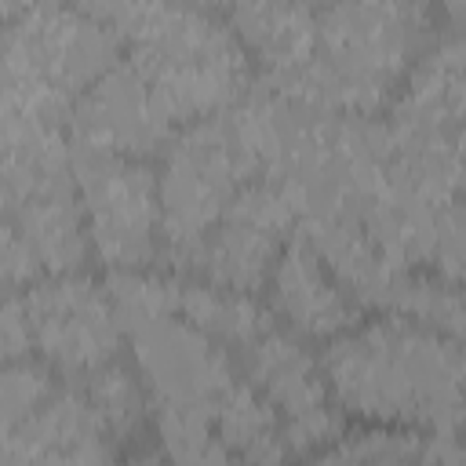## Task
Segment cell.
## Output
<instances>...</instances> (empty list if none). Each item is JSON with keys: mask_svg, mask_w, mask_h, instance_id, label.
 Wrapping results in <instances>:
<instances>
[{"mask_svg": "<svg viewBox=\"0 0 466 466\" xmlns=\"http://www.w3.org/2000/svg\"><path fill=\"white\" fill-rule=\"evenodd\" d=\"M320 368L353 422L466 433V342L404 313L357 320L324 342Z\"/></svg>", "mask_w": 466, "mask_h": 466, "instance_id": "1", "label": "cell"}, {"mask_svg": "<svg viewBox=\"0 0 466 466\" xmlns=\"http://www.w3.org/2000/svg\"><path fill=\"white\" fill-rule=\"evenodd\" d=\"M248 153L240 149L226 113L186 124L164 146L160 164V258L182 269L189 251L222 222L233 197L255 182Z\"/></svg>", "mask_w": 466, "mask_h": 466, "instance_id": "2", "label": "cell"}, {"mask_svg": "<svg viewBox=\"0 0 466 466\" xmlns=\"http://www.w3.org/2000/svg\"><path fill=\"white\" fill-rule=\"evenodd\" d=\"M87 240L109 269H146L160 258V182L138 157L73 146Z\"/></svg>", "mask_w": 466, "mask_h": 466, "instance_id": "3", "label": "cell"}, {"mask_svg": "<svg viewBox=\"0 0 466 466\" xmlns=\"http://www.w3.org/2000/svg\"><path fill=\"white\" fill-rule=\"evenodd\" d=\"M124 33L66 0H33L11 18L4 66H15L55 95L76 106V98L120 66Z\"/></svg>", "mask_w": 466, "mask_h": 466, "instance_id": "4", "label": "cell"}, {"mask_svg": "<svg viewBox=\"0 0 466 466\" xmlns=\"http://www.w3.org/2000/svg\"><path fill=\"white\" fill-rule=\"evenodd\" d=\"M237 368L277 408L288 455L317 459L331 441L342 437L350 415L335 404L320 357H313L309 342L299 335L273 324L237 353Z\"/></svg>", "mask_w": 466, "mask_h": 466, "instance_id": "5", "label": "cell"}, {"mask_svg": "<svg viewBox=\"0 0 466 466\" xmlns=\"http://www.w3.org/2000/svg\"><path fill=\"white\" fill-rule=\"evenodd\" d=\"M18 299L29 320L33 353L44 357L58 379L73 382L120 353L124 328L106 284L98 288L80 273H58L18 288Z\"/></svg>", "mask_w": 466, "mask_h": 466, "instance_id": "6", "label": "cell"}, {"mask_svg": "<svg viewBox=\"0 0 466 466\" xmlns=\"http://www.w3.org/2000/svg\"><path fill=\"white\" fill-rule=\"evenodd\" d=\"M131 339V357L153 400H215L237 375V357L182 313L142 324Z\"/></svg>", "mask_w": 466, "mask_h": 466, "instance_id": "7", "label": "cell"}, {"mask_svg": "<svg viewBox=\"0 0 466 466\" xmlns=\"http://www.w3.org/2000/svg\"><path fill=\"white\" fill-rule=\"evenodd\" d=\"M175 135V124L153 102L142 73L124 58L102 80H95L73 106L69 116V142L149 160L160 153Z\"/></svg>", "mask_w": 466, "mask_h": 466, "instance_id": "8", "label": "cell"}, {"mask_svg": "<svg viewBox=\"0 0 466 466\" xmlns=\"http://www.w3.org/2000/svg\"><path fill=\"white\" fill-rule=\"evenodd\" d=\"M262 295L277 328L302 342H331L360 320V302L328 269L302 229H295L280 248Z\"/></svg>", "mask_w": 466, "mask_h": 466, "instance_id": "9", "label": "cell"}, {"mask_svg": "<svg viewBox=\"0 0 466 466\" xmlns=\"http://www.w3.org/2000/svg\"><path fill=\"white\" fill-rule=\"evenodd\" d=\"M116 444L106 433L98 411L84 397L76 382H58V390L18 426L4 430L0 459L4 466L29 462H109L116 459Z\"/></svg>", "mask_w": 466, "mask_h": 466, "instance_id": "10", "label": "cell"}, {"mask_svg": "<svg viewBox=\"0 0 466 466\" xmlns=\"http://www.w3.org/2000/svg\"><path fill=\"white\" fill-rule=\"evenodd\" d=\"M226 22L266 76L291 73L317 55V11L306 0H237Z\"/></svg>", "mask_w": 466, "mask_h": 466, "instance_id": "11", "label": "cell"}, {"mask_svg": "<svg viewBox=\"0 0 466 466\" xmlns=\"http://www.w3.org/2000/svg\"><path fill=\"white\" fill-rule=\"evenodd\" d=\"M73 382L84 390V397L98 411V419H102V426L113 437L120 455H124V444H138L146 437V426H153V397L142 382L135 357L124 360L116 353Z\"/></svg>", "mask_w": 466, "mask_h": 466, "instance_id": "12", "label": "cell"}, {"mask_svg": "<svg viewBox=\"0 0 466 466\" xmlns=\"http://www.w3.org/2000/svg\"><path fill=\"white\" fill-rule=\"evenodd\" d=\"M215 430L229 459H248V462L288 459L284 426H280L277 408L244 375H237L215 397Z\"/></svg>", "mask_w": 466, "mask_h": 466, "instance_id": "13", "label": "cell"}, {"mask_svg": "<svg viewBox=\"0 0 466 466\" xmlns=\"http://www.w3.org/2000/svg\"><path fill=\"white\" fill-rule=\"evenodd\" d=\"M178 313L197 324L204 335H211L215 342H222L226 350H233V357L251 346L262 331H269L277 320L266 306V299L251 295V291H233V288H218L208 280H189L182 284V306Z\"/></svg>", "mask_w": 466, "mask_h": 466, "instance_id": "14", "label": "cell"}, {"mask_svg": "<svg viewBox=\"0 0 466 466\" xmlns=\"http://www.w3.org/2000/svg\"><path fill=\"white\" fill-rule=\"evenodd\" d=\"M153 441L175 462H226L215 400H153Z\"/></svg>", "mask_w": 466, "mask_h": 466, "instance_id": "15", "label": "cell"}, {"mask_svg": "<svg viewBox=\"0 0 466 466\" xmlns=\"http://www.w3.org/2000/svg\"><path fill=\"white\" fill-rule=\"evenodd\" d=\"M106 291H109V302H113V313L124 335L160 317H171L182 306V280L160 277L149 269H109Z\"/></svg>", "mask_w": 466, "mask_h": 466, "instance_id": "16", "label": "cell"}, {"mask_svg": "<svg viewBox=\"0 0 466 466\" xmlns=\"http://www.w3.org/2000/svg\"><path fill=\"white\" fill-rule=\"evenodd\" d=\"M426 430L415 426H386V422H357L346 426L339 441H331L317 459L324 462H426Z\"/></svg>", "mask_w": 466, "mask_h": 466, "instance_id": "17", "label": "cell"}, {"mask_svg": "<svg viewBox=\"0 0 466 466\" xmlns=\"http://www.w3.org/2000/svg\"><path fill=\"white\" fill-rule=\"evenodd\" d=\"M58 371L44 360V357H18V360H4V379H0V419L4 430L18 426L22 419H29L55 390L62 379H55Z\"/></svg>", "mask_w": 466, "mask_h": 466, "instance_id": "18", "label": "cell"}, {"mask_svg": "<svg viewBox=\"0 0 466 466\" xmlns=\"http://www.w3.org/2000/svg\"><path fill=\"white\" fill-rule=\"evenodd\" d=\"M430 277L466 288V200L451 197L437 204V229H433V251H430Z\"/></svg>", "mask_w": 466, "mask_h": 466, "instance_id": "19", "label": "cell"}, {"mask_svg": "<svg viewBox=\"0 0 466 466\" xmlns=\"http://www.w3.org/2000/svg\"><path fill=\"white\" fill-rule=\"evenodd\" d=\"M66 4H73V7H80V11H87V15H95V18H102V22L116 25V29H124L127 18L135 15V7H138L142 0H66Z\"/></svg>", "mask_w": 466, "mask_h": 466, "instance_id": "20", "label": "cell"}, {"mask_svg": "<svg viewBox=\"0 0 466 466\" xmlns=\"http://www.w3.org/2000/svg\"><path fill=\"white\" fill-rule=\"evenodd\" d=\"M437 11L444 18L448 36H462L466 40V0H437Z\"/></svg>", "mask_w": 466, "mask_h": 466, "instance_id": "21", "label": "cell"}, {"mask_svg": "<svg viewBox=\"0 0 466 466\" xmlns=\"http://www.w3.org/2000/svg\"><path fill=\"white\" fill-rule=\"evenodd\" d=\"M186 4H197V7H208V11H229L237 0H186Z\"/></svg>", "mask_w": 466, "mask_h": 466, "instance_id": "22", "label": "cell"}, {"mask_svg": "<svg viewBox=\"0 0 466 466\" xmlns=\"http://www.w3.org/2000/svg\"><path fill=\"white\" fill-rule=\"evenodd\" d=\"M29 4H33V0H7V4H4V7H7V22H11V18H18Z\"/></svg>", "mask_w": 466, "mask_h": 466, "instance_id": "23", "label": "cell"}, {"mask_svg": "<svg viewBox=\"0 0 466 466\" xmlns=\"http://www.w3.org/2000/svg\"><path fill=\"white\" fill-rule=\"evenodd\" d=\"M313 11H324V7H331V4H339V0H306Z\"/></svg>", "mask_w": 466, "mask_h": 466, "instance_id": "24", "label": "cell"}]
</instances>
